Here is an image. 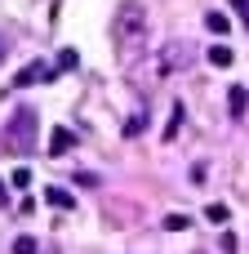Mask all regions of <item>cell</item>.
<instances>
[{
  "instance_id": "cell-1",
  "label": "cell",
  "mask_w": 249,
  "mask_h": 254,
  "mask_svg": "<svg viewBox=\"0 0 249 254\" xmlns=\"http://www.w3.org/2000/svg\"><path fill=\"white\" fill-rule=\"evenodd\" d=\"M143 36H147V13H143V4H138V0H125V4H120V13H116V49H120V58H125V63H134V58H138Z\"/></svg>"
},
{
  "instance_id": "cell-2",
  "label": "cell",
  "mask_w": 249,
  "mask_h": 254,
  "mask_svg": "<svg viewBox=\"0 0 249 254\" xmlns=\"http://www.w3.org/2000/svg\"><path fill=\"white\" fill-rule=\"evenodd\" d=\"M0 147L13 152V156H27V152L36 147V107H18V112L9 116L4 134H0Z\"/></svg>"
},
{
  "instance_id": "cell-3",
  "label": "cell",
  "mask_w": 249,
  "mask_h": 254,
  "mask_svg": "<svg viewBox=\"0 0 249 254\" xmlns=\"http://www.w3.org/2000/svg\"><path fill=\"white\" fill-rule=\"evenodd\" d=\"M58 76V67H49V63H27L18 76H13V89H31V85H40V80H53Z\"/></svg>"
},
{
  "instance_id": "cell-4",
  "label": "cell",
  "mask_w": 249,
  "mask_h": 254,
  "mask_svg": "<svg viewBox=\"0 0 249 254\" xmlns=\"http://www.w3.org/2000/svg\"><path fill=\"white\" fill-rule=\"evenodd\" d=\"M71 147H76V134H71L67 125H58V129L49 134V156H67Z\"/></svg>"
},
{
  "instance_id": "cell-5",
  "label": "cell",
  "mask_w": 249,
  "mask_h": 254,
  "mask_svg": "<svg viewBox=\"0 0 249 254\" xmlns=\"http://www.w3.org/2000/svg\"><path fill=\"white\" fill-rule=\"evenodd\" d=\"M187 58H192V45H169V49H165V58H160V76H169V71H174V63L183 67Z\"/></svg>"
},
{
  "instance_id": "cell-6",
  "label": "cell",
  "mask_w": 249,
  "mask_h": 254,
  "mask_svg": "<svg viewBox=\"0 0 249 254\" xmlns=\"http://www.w3.org/2000/svg\"><path fill=\"white\" fill-rule=\"evenodd\" d=\"M45 201L58 205V210H76V196H71L67 188H45Z\"/></svg>"
},
{
  "instance_id": "cell-7",
  "label": "cell",
  "mask_w": 249,
  "mask_h": 254,
  "mask_svg": "<svg viewBox=\"0 0 249 254\" xmlns=\"http://www.w3.org/2000/svg\"><path fill=\"white\" fill-rule=\"evenodd\" d=\"M227 219H232V210H227L223 201H214V205H205V223H209V228H227Z\"/></svg>"
},
{
  "instance_id": "cell-8",
  "label": "cell",
  "mask_w": 249,
  "mask_h": 254,
  "mask_svg": "<svg viewBox=\"0 0 249 254\" xmlns=\"http://www.w3.org/2000/svg\"><path fill=\"white\" fill-rule=\"evenodd\" d=\"M205 27H209L214 36H227V27H232V22H227V13H218V9H209V13H205Z\"/></svg>"
},
{
  "instance_id": "cell-9",
  "label": "cell",
  "mask_w": 249,
  "mask_h": 254,
  "mask_svg": "<svg viewBox=\"0 0 249 254\" xmlns=\"http://www.w3.org/2000/svg\"><path fill=\"white\" fill-rule=\"evenodd\" d=\"M227 98H232V116H245V85H232V94H227Z\"/></svg>"
},
{
  "instance_id": "cell-10",
  "label": "cell",
  "mask_w": 249,
  "mask_h": 254,
  "mask_svg": "<svg viewBox=\"0 0 249 254\" xmlns=\"http://www.w3.org/2000/svg\"><path fill=\"white\" fill-rule=\"evenodd\" d=\"M209 63H214V67H232V49H227V45H214V49H209Z\"/></svg>"
},
{
  "instance_id": "cell-11",
  "label": "cell",
  "mask_w": 249,
  "mask_h": 254,
  "mask_svg": "<svg viewBox=\"0 0 249 254\" xmlns=\"http://www.w3.org/2000/svg\"><path fill=\"white\" fill-rule=\"evenodd\" d=\"M9 183H13L18 192H27V188H31V170H27V165H18V170L9 174Z\"/></svg>"
},
{
  "instance_id": "cell-12",
  "label": "cell",
  "mask_w": 249,
  "mask_h": 254,
  "mask_svg": "<svg viewBox=\"0 0 249 254\" xmlns=\"http://www.w3.org/2000/svg\"><path fill=\"white\" fill-rule=\"evenodd\" d=\"M76 63H80L76 49H62V54H58V71H76Z\"/></svg>"
},
{
  "instance_id": "cell-13",
  "label": "cell",
  "mask_w": 249,
  "mask_h": 254,
  "mask_svg": "<svg viewBox=\"0 0 249 254\" xmlns=\"http://www.w3.org/2000/svg\"><path fill=\"white\" fill-rule=\"evenodd\" d=\"M178 129H183V107H174V112H169V125H165V138H178Z\"/></svg>"
},
{
  "instance_id": "cell-14",
  "label": "cell",
  "mask_w": 249,
  "mask_h": 254,
  "mask_svg": "<svg viewBox=\"0 0 249 254\" xmlns=\"http://www.w3.org/2000/svg\"><path fill=\"white\" fill-rule=\"evenodd\" d=\"M36 250H40L36 237H18V241H13V254H36Z\"/></svg>"
},
{
  "instance_id": "cell-15",
  "label": "cell",
  "mask_w": 249,
  "mask_h": 254,
  "mask_svg": "<svg viewBox=\"0 0 249 254\" xmlns=\"http://www.w3.org/2000/svg\"><path fill=\"white\" fill-rule=\"evenodd\" d=\"M165 228H169V232H187V228H192V219H187V214H169V219H165Z\"/></svg>"
},
{
  "instance_id": "cell-16",
  "label": "cell",
  "mask_w": 249,
  "mask_h": 254,
  "mask_svg": "<svg viewBox=\"0 0 249 254\" xmlns=\"http://www.w3.org/2000/svg\"><path fill=\"white\" fill-rule=\"evenodd\" d=\"M218 246H223V254H236V250H241V241H236L232 232H223V241H218Z\"/></svg>"
},
{
  "instance_id": "cell-17",
  "label": "cell",
  "mask_w": 249,
  "mask_h": 254,
  "mask_svg": "<svg viewBox=\"0 0 249 254\" xmlns=\"http://www.w3.org/2000/svg\"><path fill=\"white\" fill-rule=\"evenodd\" d=\"M232 4H236V13L245 18V27H249V0H232Z\"/></svg>"
},
{
  "instance_id": "cell-18",
  "label": "cell",
  "mask_w": 249,
  "mask_h": 254,
  "mask_svg": "<svg viewBox=\"0 0 249 254\" xmlns=\"http://www.w3.org/2000/svg\"><path fill=\"white\" fill-rule=\"evenodd\" d=\"M0 201H4V183H0Z\"/></svg>"
},
{
  "instance_id": "cell-19",
  "label": "cell",
  "mask_w": 249,
  "mask_h": 254,
  "mask_svg": "<svg viewBox=\"0 0 249 254\" xmlns=\"http://www.w3.org/2000/svg\"><path fill=\"white\" fill-rule=\"evenodd\" d=\"M0 58H4V40H0Z\"/></svg>"
},
{
  "instance_id": "cell-20",
  "label": "cell",
  "mask_w": 249,
  "mask_h": 254,
  "mask_svg": "<svg viewBox=\"0 0 249 254\" xmlns=\"http://www.w3.org/2000/svg\"><path fill=\"white\" fill-rule=\"evenodd\" d=\"M49 254H58V250H49Z\"/></svg>"
}]
</instances>
